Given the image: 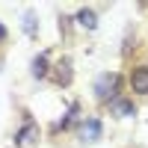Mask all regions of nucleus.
<instances>
[{
  "label": "nucleus",
  "instance_id": "nucleus-1",
  "mask_svg": "<svg viewBox=\"0 0 148 148\" xmlns=\"http://www.w3.org/2000/svg\"><path fill=\"white\" fill-rule=\"evenodd\" d=\"M119 86V74H101L95 83V95L101 98V101H107L110 95H113V89Z\"/></svg>",
  "mask_w": 148,
  "mask_h": 148
},
{
  "label": "nucleus",
  "instance_id": "nucleus-2",
  "mask_svg": "<svg viewBox=\"0 0 148 148\" xmlns=\"http://www.w3.org/2000/svg\"><path fill=\"white\" fill-rule=\"evenodd\" d=\"M130 86H133V92L148 95V65H142V68H136L130 74Z\"/></svg>",
  "mask_w": 148,
  "mask_h": 148
},
{
  "label": "nucleus",
  "instance_id": "nucleus-3",
  "mask_svg": "<svg viewBox=\"0 0 148 148\" xmlns=\"http://www.w3.org/2000/svg\"><path fill=\"white\" fill-rule=\"evenodd\" d=\"M110 110H113L116 116H121V119H127V116L136 113V107H133L130 101H125V98H113V101H110Z\"/></svg>",
  "mask_w": 148,
  "mask_h": 148
},
{
  "label": "nucleus",
  "instance_id": "nucleus-4",
  "mask_svg": "<svg viewBox=\"0 0 148 148\" xmlns=\"http://www.w3.org/2000/svg\"><path fill=\"white\" fill-rule=\"evenodd\" d=\"M83 136H86V139H98V136H101V121H98V119H89V121L83 125Z\"/></svg>",
  "mask_w": 148,
  "mask_h": 148
},
{
  "label": "nucleus",
  "instance_id": "nucleus-5",
  "mask_svg": "<svg viewBox=\"0 0 148 148\" xmlns=\"http://www.w3.org/2000/svg\"><path fill=\"white\" fill-rule=\"evenodd\" d=\"M77 21H80V27H86V30H95V24H98L92 9H80L77 12Z\"/></svg>",
  "mask_w": 148,
  "mask_h": 148
},
{
  "label": "nucleus",
  "instance_id": "nucleus-6",
  "mask_svg": "<svg viewBox=\"0 0 148 148\" xmlns=\"http://www.w3.org/2000/svg\"><path fill=\"white\" fill-rule=\"evenodd\" d=\"M36 133H39V130H36V125H33V121H27V125H24V130L18 133V142H21V145H24V142H33Z\"/></svg>",
  "mask_w": 148,
  "mask_h": 148
},
{
  "label": "nucleus",
  "instance_id": "nucleus-7",
  "mask_svg": "<svg viewBox=\"0 0 148 148\" xmlns=\"http://www.w3.org/2000/svg\"><path fill=\"white\" fill-rule=\"evenodd\" d=\"M33 74H36V77H45V74H47V59L45 56L33 59Z\"/></svg>",
  "mask_w": 148,
  "mask_h": 148
},
{
  "label": "nucleus",
  "instance_id": "nucleus-8",
  "mask_svg": "<svg viewBox=\"0 0 148 148\" xmlns=\"http://www.w3.org/2000/svg\"><path fill=\"white\" fill-rule=\"evenodd\" d=\"M24 27H27V33H30V36L36 33V27H33V18H30V15H27V24H24Z\"/></svg>",
  "mask_w": 148,
  "mask_h": 148
},
{
  "label": "nucleus",
  "instance_id": "nucleus-9",
  "mask_svg": "<svg viewBox=\"0 0 148 148\" xmlns=\"http://www.w3.org/2000/svg\"><path fill=\"white\" fill-rule=\"evenodd\" d=\"M6 39V27H3V24H0V42H3Z\"/></svg>",
  "mask_w": 148,
  "mask_h": 148
}]
</instances>
